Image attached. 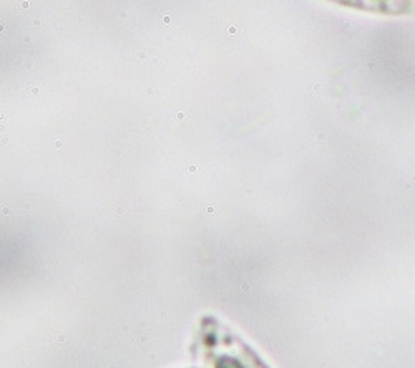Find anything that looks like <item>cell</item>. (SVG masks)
<instances>
[{
  "instance_id": "6da1fadb",
  "label": "cell",
  "mask_w": 415,
  "mask_h": 368,
  "mask_svg": "<svg viewBox=\"0 0 415 368\" xmlns=\"http://www.w3.org/2000/svg\"><path fill=\"white\" fill-rule=\"evenodd\" d=\"M328 2L380 15H407L413 10V0H328Z\"/></svg>"
}]
</instances>
